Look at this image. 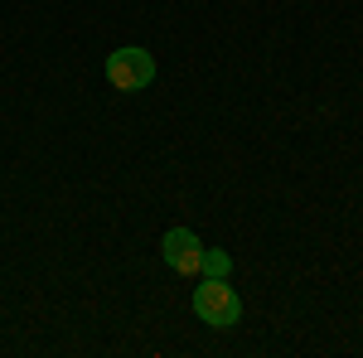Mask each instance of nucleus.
<instances>
[{
  "instance_id": "obj_1",
  "label": "nucleus",
  "mask_w": 363,
  "mask_h": 358,
  "mask_svg": "<svg viewBox=\"0 0 363 358\" xmlns=\"http://www.w3.org/2000/svg\"><path fill=\"white\" fill-rule=\"evenodd\" d=\"M194 315L208 330H233V325L242 320V301H238V291L228 286V276H203L194 286Z\"/></svg>"
},
{
  "instance_id": "obj_3",
  "label": "nucleus",
  "mask_w": 363,
  "mask_h": 358,
  "mask_svg": "<svg viewBox=\"0 0 363 358\" xmlns=\"http://www.w3.org/2000/svg\"><path fill=\"white\" fill-rule=\"evenodd\" d=\"M160 257H165L169 272L179 276H199V262H203V242H199L189 228H169L160 237Z\"/></svg>"
},
{
  "instance_id": "obj_2",
  "label": "nucleus",
  "mask_w": 363,
  "mask_h": 358,
  "mask_svg": "<svg viewBox=\"0 0 363 358\" xmlns=\"http://www.w3.org/2000/svg\"><path fill=\"white\" fill-rule=\"evenodd\" d=\"M107 78H112L116 92H140V87L155 83V54H145V49H116L107 54Z\"/></svg>"
},
{
  "instance_id": "obj_4",
  "label": "nucleus",
  "mask_w": 363,
  "mask_h": 358,
  "mask_svg": "<svg viewBox=\"0 0 363 358\" xmlns=\"http://www.w3.org/2000/svg\"><path fill=\"white\" fill-rule=\"evenodd\" d=\"M228 272H233V257H228V252H203L199 276H228Z\"/></svg>"
}]
</instances>
